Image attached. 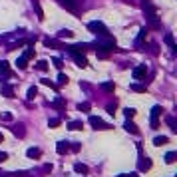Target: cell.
<instances>
[{
    "mask_svg": "<svg viewBox=\"0 0 177 177\" xmlns=\"http://www.w3.org/2000/svg\"><path fill=\"white\" fill-rule=\"evenodd\" d=\"M88 30L90 32H94L98 38H104V36H110V30H108V26H105L104 22H98V20H94V22H90L88 24Z\"/></svg>",
    "mask_w": 177,
    "mask_h": 177,
    "instance_id": "6da1fadb",
    "label": "cell"
},
{
    "mask_svg": "<svg viewBox=\"0 0 177 177\" xmlns=\"http://www.w3.org/2000/svg\"><path fill=\"white\" fill-rule=\"evenodd\" d=\"M159 116H161V108L153 105V110H151V129H157L159 127Z\"/></svg>",
    "mask_w": 177,
    "mask_h": 177,
    "instance_id": "7a4b0ae2",
    "label": "cell"
},
{
    "mask_svg": "<svg viewBox=\"0 0 177 177\" xmlns=\"http://www.w3.org/2000/svg\"><path fill=\"white\" fill-rule=\"evenodd\" d=\"M68 52H70V56L74 58V62H76L80 68H86V66H88V60H86V56L82 52H74V50H68Z\"/></svg>",
    "mask_w": 177,
    "mask_h": 177,
    "instance_id": "3957f363",
    "label": "cell"
},
{
    "mask_svg": "<svg viewBox=\"0 0 177 177\" xmlns=\"http://www.w3.org/2000/svg\"><path fill=\"white\" fill-rule=\"evenodd\" d=\"M58 2L66 8V10H70V12H74V14L80 10V2H76V0H58Z\"/></svg>",
    "mask_w": 177,
    "mask_h": 177,
    "instance_id": "277c9868",
    "label": "cell"
},
{
    "mask_svg": "<svg viewBox=\"0 0 177 177\" xmlns=\"http://www.w3.org/2000/svg\"><path fill=\"white\" fill-rule=\"evenodd\" d=\"M145 74H147V68H145V64L138 66V68L133 70V80H143V82H145Z\"/></svg>",
    "mask_w": 177,
    "mask_h": 177,
    "instance_id": "5b68a950",
    "label": "cell"
},
{
    "mask_svg": "<svg viewBox=\"0 0 177 177\" xmlns=\"http://www.w3.org/2000/svg\"><path fill=\"white\" fill-rule=\"evenodd\" d=\"M90 124H92L96 129H110V125L104 124V121H102L99 118H96V116H92V118H90Z\"/></svg>",
    "mask_w": 177,
    "mask_h": 177,
    "instance_id": "8992f818",
    "label": "cell"
},
{
    "mask_svg": "<svg viewBox=\"0 0 177 177\" xmlns=\"http://www.w3.org/2000/svg\"><path fill=\"white\" fill-rule=\"evenodd\" d=\"M44 44H46L48 48H64L66 50L64 44H60V42H56V40H50V38H44Z\"/></svg>",
    "mask_w": 177,
    "mask_h": 177,
    "instance_id": "52a82bcc",
    "label": "cell"
},
{
    "mask_svg": "<svg viewBox=\"0 0 177 177\" xmlns=\"http://www.w3.org/2000/svg\"><path fill=\"white\" fill-rule=\"evenodd\" d=\"M26 155H28V157H32V159H38L40 155H42V151L36 149V147H30V149L26 151Z\"/></svg>",
    "mask_w": 177,
    "mask_h": 177,
    "instance_id": "ba28073f",
    "label": "cell"
},
{
    "mask_svg": "<svg viewBox=\"0 0 177 177\" xmlns=\"http://www.w3.org/2000/svg\"><path fill=\"white\" fill-rule=\"evenodd\" d=\"M2 94H4V96H6V98H14V88L12 86H2Z\"/></svg>",
    "mask_w": 177,
    "mask_h": 177,
    "instance_id": "9c48e42d",
    "label": "cell"
},
{
    "mask_svg": "<svg viewBox=\"0 0 177 177\" xmlns=\"http://www.w3.org/2000/svg\"><path fill=\"white\" fill-rule=\"evenodd\" d=\"M102 90L108 92V94H112L113 90H116V84H113V82H105V84H102Z\"/></svg>",
    "mask_w": 177,
    "mask_h": 177,
    "instance_id": "30bf717a",
    "label": "cell"
},
{
    "mask_svg": "<svg viewBox=\"0 0 177 177\" xmlns=\"http://www.w3.org/2000/svg\"><path fill=\"white\" fill-rule=\"evenodd\" d=\"M16 66H18L20 70H26V68H28V60L24 58V56H20V58L16 60Z\"/></svg>",
    "mask_w": 177,
    "mask_h": 177,
    "instance_id": "8fae6325",
    "label": "cell"
},
{
    "mask_svg": "<svg viewBox=\"0 0 177 177\" xmlns=\"http://www.w3.org/2000/svg\"><path fill=\"white\" fill-rule=\"evenodd\" d=\"M124 127H125V129H127V131H131V133H135V135H138V133H139L138 125H135V124H131V121H125V125H124Z\"/></svg>",
    "mask_w": 177,
    "mask_h": 177,
    "instance_id": "7c38bea8",
    "label": "cell"
},
{
    "mask_svg": "<svg viewBox=\"0 0 177 177\" xmlns=\"http://www.w3.org/2000/svg\"><path fill=\"white\" fill-rule=\"evenodd\" d=\"M151 167V161L149 159H143L141 157V161H139V171H147Z\"/></svg>",
    "mask_w": 177,
    "mask_h": 177,
    "instance_id": "4fadbf2b",
    "label": "cell"
},
{
    "mask_svg": "<svg viewBox=\"0 0 177 177\" xmlns=\"http://www.w3.org/2000/svg\"><path fill=\"white\" fill-rule=\"evenodd\" d=\"M129 88L133 90V92H139V94H145V92H147V88H145V86H141V84H131Z\"/></svg>",
    "mask_w": 177,
    "mask_h": 177,
    "instance_id": "5bb4252c",
    "label": "cell"
},
{
    "mask_svg": "<svg viewBox=\"0 0 177 177\" xmlns=\"http://www.w3.org/2000/svg\"><path fill=\"white\" fill-rule=\"evenodd\" d=\"M22 56H24L26 60H30V58H34V56H36V50H34L32 46H28V48H26V52L22 54Z\"/></svg>",
    "mask_w": 177,
    "mask_h": 177,
    "instance_id": "9a60e30c",
    "label": "cell"
},
{
    "mask_svg": "<svg viewBox=\"0 0 177 177\" xmlns=\"http://www.w3.org/2000/svg\"><path fill=\"white\" fill-rule=\"evenodd\" d=\"M68 149H70V145L66 143V141H60V143H58V147H56V151H58V153H66Z\"/></svg>",
    "mask_w": 177,
    "mask_h": 177,
    "instance_id": "2e32d148",
    "label": "cell"
},
{
    "mask_svg": "<svg viewBox=\"0 0 177 177\" xmlns=\"http://www.w3.org/2000/svg\"><path fill=\"white\" fill-rule=\"evenodd\" d=\"M58 38H74V32H72V30H60Z\"/></svg>",
    "mask_w": 177,
    "mask_h": 177,
    "instance_id": "e0dca14e",
    "label": "cell"
},
{
    "mask_svg": "<svg viewBox=\"0 0 177 177\" xmlns=\"http://www.w3.org/2000/svg\"><path fill=\"white\" fill-rule=\"evenodd\" d=\"M175 157H177L175 151H169V153L165 155V163H173V161H175Z\"/></svg>",
    "mask_w": 177,
    "mask_h": 177,
    "instance_id": "ac0fdd59",
    "label": "cell"
},
{
    "mask_svg": "<svg viewBox=\"0 0 177 177\" xmlns=\"http://www.w3.org/2000/svg\"><path fill=\"white\" fill-rule=\"evenodd\" d=\"M165 42H167V44H169V48L175 52V42H173V36H171V34H165Z\"/></svg>",
    "mask_w": 177,
    "mask_h": 177,
    "instance_id": "d6986e66",
    "label": "cell"
},
{
    "mask_svg": "<svg viewBox=\"0 0 177 177\" xmlns=\"http://www.w3.org/2000/svg\"><path fill=\"white\" fill-rule=\"evenodd\" d=\"M36 68H38L40 72H46V70H48V62H46V60H40L38 64H36Z\"/></svg>",
    "mask_w": 177,
    "mask_h": 177,
    "instance_id": "ffe728a7",
    "label": "cell"
},
{
    "mask_svg": "<svg viewBox=\"0 0 177 177\" xmlns=\"http://www.w3.org/2000/svg\"><path fill=\"white\" fill-rule=\"evenodd\" d=\"M68 127H70V129H82V127H84V124H82V121H70V125H68Z\"/></svg>",
    "mask_w": 177,
    "mask_h": 177,
    "instance_id": "44dd1931",
    "label": "cell"
},
{
    "mask_svg": "<svg viewBox=\"0 0 177 177\" xmlns=\"http://www.w3.org/2000/svg\"><path fill=\"white\" fill-rule=\"evenodd\" d=\"M52 108H58V110H64L66 108V104H64V99H56V102H52Z\"/></svg>",
    "mask_w": 177,
    "mask_h": 177,
    "instance_id": "7402d4cb",
    "label": "cell"
},
{
    "mask_svg": "<svg viewBox=\"0 0 177 177\" xmlns=\"http://www.w3.org/2000/svg\"><path fill=\"white\" fill-rule=\"evenodd\" d=\"M74 169L78 171V173H88V167H86L84 163H76V165H74Z\"/></svg>",
    "mask_w": 177,
    "mask_h": 177,
    "instance_id": "603a6c76",
    "label": "cell"
},
{
    "mask_svg": "<svg viewBox=\"0 0 177 177\" xmlns=\"http://www.w3.org/2000/svg\"><path fill=\"white\" fill-rule=\"evenodd\" d=\"M167 141H169V139L165 138V135H161V138H155V139H153V143H155V145H165Z\"/></svg>",
    "mask_w": 177,
    "mask_h": 177,
    "instance_id": "cb8c5ba5",
    "label": "cell"
},
{
    "mask_svg": "<svg viewBox=\"0 0 177 177\" xmlns=\"http://www.w3.org/2000/svg\"><path fill=\"white\" fill-rule=\"evenodd\" d=\"M60 124H62V119H60V118H52L50 121H48V125H50V127H58Z\"/></svg>",
    "mask_w": 177,
    "mask_h": 177,
    "instance_id": "d4e9b609",
    "label": "cell"
},
{
    "mask_svg": "<svg viewBox=\"0 0 177 177\" xmlns=\"http://www.w3.org/2000/svg\"><path fill=\"white\" fill-rule=\"evenodd\" d=\"M167 124H169V127H171L173 131H177V121H175V118H171V116H169V118H167Z\"/></svg>",
    "mask_w": 177,
    "mask_h": 177,
    "instance_id": "484cf974",
    "label": "cell"
},
{
    "mask_svg": "<svg viewBox=\"0 0 177 177\" xmlns=\"http://www.w3.org/2000/svg\"><path fill=\"white\" fill-rule=\"evenodd\" d=\"M90 108H92V105L88 104V102H84V104H78V110H80V112H90Z\"/></svg>",
    "mask_w": 177,
    "mask_h": 177,
    "instance_id": "4316f807",
    "label": "cell"
},
{
    "mask_svg": "<svg viewBox=\"0 0 177 177\" xmlns=\"http://www.w3.org/2000/svg\"><path fill=\"white\" fill-rule=\"evenodd\" d=\"M12 131L16 133V135H20V138L24 135V129H22V125H14V127H12Z\"/></svg>",
    "mask_w": 177,
    "mask_h": 177,
    "instance_id": "83f0119b",
    "label": "cell"
},
{
    "mask_svg": "<svg viewBox=\"0 0 177 177\" xmlns=\"http://www.w3.org/2000/svg\"><path fill=\"white\" fill-rule=\"evenodd\" d=\"M124 113H125V118L129 119V118H133V116H135V110H133V108H127V110H124Z\"/></svg>",
    "mask_w": 177,
    "mask_h": 177,
    "instance_id": "f1b7e54d",
    "label": "cell"
},
{
    "mask_svg": "<svg viewBox=\"0 0 177 177\" xmlns=\"http://www.w3.org/2000/svg\"><path fill=\"white\" fill-rule=\"evenodd\" d=\"M36 94H38V90H36V88L32 86V88L28 90V99H34V98H36Z\"/></svg>",
    "mask_w": 177,
    "mask_h": 177,
    "instance_id": "f546056e",
    "label": "cell"
},
{
    "mask_svg": "<svg viewBox=\"0 0 177 177\" xmlns=\"http://www.w3.org/2000/svg\"><path fill=\"white\" fill-rule=\"evenodd\" d=\"M66 82H68V76H64V74H60V76H58V86H64Z\"/></svg>",
    "mask_w": 177,
    "mask_h": 177,
    "instance_id": "4dcf8cb0",
    "label": "cell"
},
{
    "mask_svg": "<svg viewBox=\"0 0 177 177\" xmlns=\"http://www.w3.org/2000/svg\"><path fill=\"white\" fill-rule=\"evenodd\" d=\"M54 66H56L58 70H62V66H64V62H62L60 58H54Z\"/></svg>",
    "mask_w": 177,
    "mask_h": 177,
    "instance_id": "1f68e13d",
    "label": "cell"
},
{
    "mask_svg": "<svg viewBox=\"0 0 177 177\" xmlns=\"http://www.w3.org/2000/svg\"><path fill=\"white\" fill-rule=\"evenodd\" d=\"M70 149H72V151H78V149H80V143H78V141H74V143L70 145Z\"/></svg>",
    "mask_w": 177,
    "mask_h": 177,
    "instance_id": "d6a6232c",
    "label": "cell"
},
{
    "mask_svg": "<svg viewBox=\"0 0 177 177\" xmlns=\"http://www.w3.org/2000/svg\"><path fill=\"white\" fill-rule=\"evenodd\" d=\"M108 113H112V116L116 113V104H113V105H108Z\"/></svg>",
    "mask_w": 177,
    "mask_h": 177,
    "instance_id": "836d02e7",
    "label": "cell"
},
{
    "mask_svg": "<svg viewBox=\"0 0 177 177\" xmlns=\"http://www.w3.org/2000/svg\"><path fill=\"white\" fill-rule=\"evenodd\" d=\"M8 159V153H0V161H6Z\"/></svg>",
    "mask_w": 177,
    "mask_h": 177,
    "instance_id": "e575fe53",
    "label": "cell"
},
{
    "mask_svg": "<svg viewBox=\"0 0 177 177\" xmlns=\"http://www.w3.org/2000/svg\"><path fill=\"white\" fill-rule=\"evenodd\" d=\"M2 119H6V121H10V119H12V116H10V113H4V116H2Z\"/></svg>",
    "mask_w": 177,
    "mask_h": 177,
    "instance_id": "d590c367",
    "label": "cell"
},
{
    "mask_svg": "<svg viewBox=\"0 0 177 177\" xmlns=\"http://www.w3.org/2000/svg\"><path fill=\"white\" fill-rule=\"evenodd\" d=\"M2 141H4V135H2V133H0V143H2Z\"/></svg>",
    "mask_w": 177,
    "mask_h": 177,
    "instance_id": "8d00e7d4",
    "label": "cell"
},
{
    "mask_svg": "<svg viewBox=\"0 0 177 177\" xmlns=\"http://www.w3.org/2000/svg\"><path fill=\"white\" fill-rule=\"evenodd\" d=\"M76 2H82V0H76Z\"/></svg>",
    "mask_w": 177,
    "mask_h": 177,
    "instance_id": "74e56055",
    "label": "cell"
}]
</instances>
